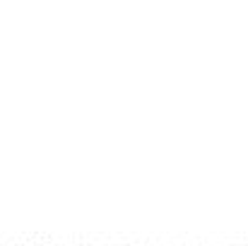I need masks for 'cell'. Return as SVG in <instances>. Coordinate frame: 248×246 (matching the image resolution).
I'll list each match as a JSON object with an SVG mask.
<instances>
[]
</instances>
